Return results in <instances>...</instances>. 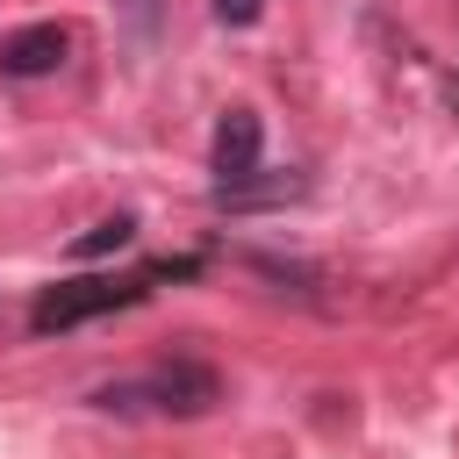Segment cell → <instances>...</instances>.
Segmentation results:
<instances>
[{
  "label": "cell",
  "instance_id": "1",
  "mask_svg": "<svg viewBox=\"0 0 459 459\" xmlns=\"http://www.w3.org/2000/svg\"><path fill=\"white\" fill-rule=\"evenodd\" d=\"M194 273H201V258H151V265H136V273H79V280H57V287H43V294L29 301V330H36V337L79 330V323H93V316L136 308L158 280H194Z\"/></svg>",
  "mask_w": 459,
  "mask_h": 459
},
{
  "label": "cell",
  "instance_id": "2",
  "mask_svg": "<svg viewBox=\"0 0 459 459\" xmlns=\"http://www.w3.org/2000/svg\"><path fill=\"white\" fill-rule=\"evenodd\" d=\"M86 402L100 416H208L222 402V380L201 359H172V366H151L129 380H100Z\"/></svg>",
  "mask_w": 459,
  "mask_h": 459
},
{
  "label": "cell",
  "instance_id": "3",
  "mask_svg": "<svg viewBox=\"0 0 459 459\" xmlns=\"http://www.w3.org/2000/svg\"><path fill=\"white\" fill-rule=\"evenodd\" d=\"M258 151H265V122L251 108H230L215 122V151H208V172H215V194H237L258 179Z\"/></svg>",
  "mask_w": 459,
  "mask_h": 459
},
{
  "label": "cell",
  "instance_id": "4",
  "mask_svg": "<svg viewBox=\"0 0 459 459\" xmlns=\"http://www.w3.org/2000/svg\"><path fill=\"white\" fill-rule=\"evenodd\" d=\"M65 50H72V29L65 22H29V29H14L0 43V72L7 79H43V72L65 65Z\"/></svg>",
  "mask_w": 459,
  "mask_h": 459
},
{
  "label": "cell",
  "instance_id": "5",
  "mask_svg": "<svg viewBox=\"0 0 459 459\" xmlns=\"http://www.w3.org/2000/svg\"><path fill=\"white\" fill-rule=\"evenodd\" d=\"M136 244V215H100L86 237H72V258H108V251H129Z\"/></svg>",
  "mask_w": 459,
  "mask_h": 459
},
{
  "label": "cell",
  "instance_id": "6",
  "mask_svg": "<svg viewBox=\"0 0 459 459\" xmlns=\"http://www.w3.org/2000/svg\"><path fill=\"white\" fill-rule=\"evenodd\" d=\"M208 7H215V22H222V29H251V22L265 14V0H208Z\"/></svg>",
  "mask_w": 459,
  "mask_h": 459
},
{
  "label": "cell",
  "instance_id": "7",
  "mask_svg": "<svg viewBox=\"0 0 459 459\" xmlns=\"http://www.w3.org/2000/svg\"><path fill=\"white\" fill-rule=\"evenodd\" d=\"M115 7H122V22H129L136 36H151V29H158V7H165V0H115Z\"/></svg>",
  "mask_w": 459,
  "mask_h": 459
}]
</instances>
